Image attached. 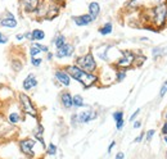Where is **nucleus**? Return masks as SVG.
<instances>
[{
  "label": "nucleus",
  "mask_w": 167,
  "mask_h": 159,
  "mask_svg": "<svg viewBox=\"0 0 167 159\" xmlns=\"http://www.w3.org/2000/svg\"><path fill=\"white\" fill-rule=\"evenodd\" d=\"M66 72L70 75L71 78L76 80L84 86V89H89L98 81V76H95L94 73H88L84 72L82 69H80L77 65H68L66 68Z\"/></svg>",
  "instance_id": "obj_1"
},
{
  "label": "nucleus",
  "mask_w": 167,
  "mask_h": 159,
  "mask_svg": "<svg viewBox=\"0 0 167 159\" xmlns=\"http://www.w3.org/2000/svg\"><path fill=\"white\" fill-rule=\"evenodd\" d=\"M18 104H20V107L24 114L31 115L34 118L38 117V111H36L34 103L31 101L30 96L26 93H18Z\"/></svg>",
  "instance_id": "obj_2"
},
{
  "label": "nucleus",
  "mask_w": 167,
  "mask_h": 159,
  "mask_svg": "<svg viewBox=\"0 0 167 159\" xmlns=\"http://www.w3.org/2000/svg\"><path fill=\"white\" fill-rule=\"evenodd\" d=\"M76 65L80 69H82L84 72H88V73H93L96 69V62L94 57H93V54H86V55L78 57L76 59Z\"/></svg>",
  "instance_id": "obj_3"
},
{
  "label": "nucleus",
  "mask_w": 167,
  "mask_h": 159,
  "mask_svg": "<svg viewBox=\"0 0 167 159\" xmlns=\"http://www.w3.org/2000/svg\"><path fill=\"white\" fill-rule=\"evenodd\" d=\"M36 144V140L34 139H23L18 141V145H20V149L27 158H34L35 153H34V146Z\"/></svg>",
  "instance_id": "obj_4"
},
{
  "label": "nucleus",
  "mask_w": 167,
  "mask_h": 159,
  "mask_svg": "<svg viewBox=\"0 0 167 159\" xmlns=\"http://www.w3.org/2000/svg\"><path fill=\"white\" fill-rule=\"evenodd\" d=\"M42 0H18V4H20V8L22 9L23 13H35L38 10L39 5L41 4Z\"/></svg>",
  "instance_id": "obj_5"
},
{
  "label": "nucleus",
  "mask_w": 167,
  "mask_h": 159,
  "mask_svg": "<svg viewBox=\"0 0 167 159\" xmlns=\"http://www.w3.org/2000/svg\"><path fill=\"white\" fill-rule=\"evenodd\" d=\"M166 17H167V5L166 4H159L153 9V19L157 26H162Z\"/></svg>",
  "instance_id": "obj_6"
},
{
  "label": "nucleus",
  "mask_w": 167,
  "mask_h": 159,
  "mask_svg": "<svg viewBox=\"0 0 167 159\" xmlns=\"http://www.w3.org/2000/svg\"><path fill=\"white\" fill-rule=\"evenodd\" d=\"M135 62V55L131 53V51H123L122 57L117 60L116 65L120 67V68H129V67H131L133 63Z\"/></svg>",
  "instance_id": "obj_7"
},
{
  "label": "nucleus",
  "mask_w": 167,
  "mask_h": 159,
  "mask_svg": "<svg viewBox=\"0 0 167 159\" xmlns=\"http://www.w3.org/2000/svg\"><path fill=\"white\" fill-rule=\"evenodd\" d=\"M75 53V48L71 44H64L62 48L57 49L55 51V57L57 58H70L72 57V54Z\"/></svg>",
  "instance_id": "obj_8"
},
{
  "label": "nucleus",
  "mask_w": 167,
  "mask_h": 159,
  "mask_svg": "<svg viewBox=\"0 0 167 159\" xmlns=\"http://www.w3.org/2000/svg\"><path fill=\"white\" fill-rule=\"evenodd\" d=\"M36 86H38V78H36V76L34 75V73H30V75H27V77L23 80L22 87H23L24 91H31V90H34Z\"/></svg>",
  "instance_id": "obj_9"
},
{
  "label": "nucleus",
  "mask_w": 167,
  "mask_h": 159,
  "mask_svg": "<svg viewBox=\"0 0 167 159\" xmlns=\"http://www.w3.org/2000/svg\"><path fill=\"white\" fill-rule=\"evenodd\" d=\"M55 78H57L63 86H70V83H71V77L66 71H62V69L55 71Z\"/></svg>",
  "instance_id": "obj_10"
},
{
  "label": "nucleus",
  "mask_w": 167,
  "mask_h": 159,
  "mask_svg": "<svg viewBox=\"0 0 167 159\" xmlns=\"http://www.w3.org/2000/svg\"><path fill=\"white\" fill-rule=\"evenodd\" d=\"M95 117H96V114L94 112H91V111H84L80 114H76V118H77V121L80 122V123H88V122L94 119Z\"/></svg>",
  "instance_id": "obj_11"
},
{
  "label": "nucleus",
  "mask_w": 167,
  "mask_h": 159,
  "mask_svg": "<svg viewBox=\"0 0 167 159\" xmlns=\"http://www.w3.org/2000/svg\"><path fill=\"white\" fill-rule=\"evenodd\" d=\"M73 22H75L76 26L78 27H84V26H88L89 23L93 22V18L90 17V14H82V16H77V17H73L72 18Z\"/></svg>",
  "instance_id": "obj_12"
},
{
  "label": "nucleus",
  "mask_w": 167,
  "mask_h": 159,
  "mask_svg": "<svg viewBox=\"0 0 167 159\" xmlns=\"http://www.w3.org/2000/svg\"><path fill=\"white\" fill-rule=\"evenodd\" d=\"M60 101H62V105H63L66 109H71L73 107L72 95L68 93V91H64V93L60 94Z\"/></svg>",
  "instance_id": "obj_13"
},
{
  "label": "nucleus",
  "mask_w": 167,
  "mask_h": 159,
  "mask_svg": "<svg viewBox=\"0 0 167 159\" xmlns=\"http://www.w3.org/2000/svg\"><path fill=\"white\" fill-rule=\"evenodd\" d=\"M21 121H22V115L20 114V112H17V111L12 112L7 115V122L12 126H17Z\"/></svg>",
  "instance_id": "obj_14"
},
{
  "label": "nucleus",
  "mask_w": 167,
  "mask_h": 159,
  "mask_svg": "<svg viewBox=\"0 0 167 159\" xmlns=\"http://www.w3.org/2000/svg\"><path fill=\"white\" fill-rule=\"evenodd\" d=\"M0 26L4 28H16L18 27V21L16 18H0Z\"/></svg>",
  "instance_id": "obj_15"
},
{
  "label": "nucleus",
  "mask_w": 167,
  "mask_h": 159,
  "mask_svg": "<svg viewBox=\"0 0 167 159\" xmlns=\"http://www.w3.org/2000/svg\"><path fill=\"white\" fill-rule=\"evenodd\" d=\"M99 13H100V5H99V3L91 2V3L89 4V14H90V17L93 18V21L96 19L98 16H99Z\"/></svg>",
  "instance_id": "obj_16"
},
{
  "label": "nucleus",
  "mask_w": 167,
  "mask_h": 159,
  "mask_svg": "<svg viewBox=\"0 0 167 159\" xmlns=\"http://www.w3.org/2000/svg\"><path fill=\"white\" fill-rule=\"evenodd\" d=\"M44 39H45V32L42 31V30L36 28L34 31H31V41L32 42H39Z\"/></svg>",
  "instance_id": "obj_17"
},
{
  "label": "nucleus",
  "mask_w": 167,
  "mask_h": 159,
  "mask_svg": "<svg viewBox=\"0 0 167 159\" xmlns=\"http://www.w3.org/2000/svg\"><path fill=\"white\" fill-rule=\"evenodd\" d=\"M42 133H44V128H42L41 125H38V127H36V130L34 131L35 139L38 140V141H40L42 146H45V144H44V139H42Z\"/></svg>",
  "instance_id": "obj_18"
},
{
  "label": "nucleus",
  "mask_w": 167,
  "mask_h": 159,
  "mask_svg": "<svg viewBox=\"0 0 167 159\" xmlns=\"http://www.w3.org/2000/svg\"><path fill=\"white\" fill-rule=\"evenodd\" d=\"M112 30H113L112 23H106L104 26H102L100 28H99V34L103 35V36H106V35H109L111 32H112Z\"/></svg>",
  "instance_id": "obj_19"
},
{
  "label": "nucleus",
  "mask_w": 167,
  "mask_h": 159,
  "mask_svg": "<svg viewBox=\"0 0 167 159\" xmlns=\"http://www.w3.org/2000/svg\"><path fill=\"white\" fill-rule=\"evenodd\" d=\"M64 44H67V40H66V37L63 35H58L57 37L54 39V45H55V49H59V48H62Z\"/></svg>",
  "instance_id": "obj_20"
},
{
  "label": "nucleus",
  "mask_w": 167,
  "mask_h": 159,
  "mask_svg": "<svg viewBox=\"0 0 167 159\" xmlns=\"http://www.w3.org/2000/svg\"><path fill=\"white\" fill-rule=\"evenodd\" d=\"M40 53H41V50L38 48L36 42H32V44L30 45V55H31V58H36Z\"/></svg>",
  "instance_id": "obj_21"
},
{
  "label": "nucleus",
  "mask_w": 167,
  "mask_h": 159,
  "mask_svg": "<svg viewBox=\"0 0 167 159\" xmlns=\"http://www.w3.org/2000/svg\"><path fill=\"white\" fill-rule=\"evenodd\" d=\"M72 103H73V105L77 107V108H81L84 105V99H82V96L81 95H75V96H72Z\"/></svg>",
  "instance_id": "obj_22"
},
{
  "label": "nucleus",
  "mask_w": 167,
  "mask_h": 159,
  "mask_svg": "<svg viewBox=\"0 0 167 159\" xmlns=\"http://www.w3.org/2000/svg\"><path fill=\"white\" fill-rule=\"evenodd\" d=\"M46 153H48L49 155H55V154H57V146H55L54 144H52V143H50V144L48 145Z\"/></svg>",
  "instance_id": "obj_23"
},
{
  "label": "nucleus",
  "mask_w": 167,
  "mask_h": 159,
  "mask_svg": "<svg viewBox=\"0 0 167 159\" xmlns=\"http://www.w3.org/2000/svg\"><path fill=\"white\" fill-rule=\"evenodd\" d=\"M113 119H114L116 122H118V121L123 119V112H122V111H117V112H114V113H113Z\"/></svg>",
  "instance_id": "obj_24"
},
{
  "label": "nucleus",
  "mask_w": 167,
  "mask_h": 159,
  "mask_svg": "<svg viewBox=\"0 0 167 159\" xmlns=\"http://www.w3.org/2000/svg\"><path fill=\"white\" fill-rule=\"evenodd\" d=\"M41 63H42L41 58H31V64H32L34 67H40Z\"/></svg>",
  "instance_id": "obj_25"
},
{
  "label": "nucleus",
  "mask_w": 167,
  "mask_h": 159,
  "mask_svg": "<svg viewBox=\"0 0 167 159\" xmlns=\"http://www.w3.org/2000/svg\"><path fill=\"white\" fill-rule=\"evenodd\" d=\"M116 77H117V81H122V80H125V77H126V72L125 71H118L117 72V75H116Z\"/></svg>",
  "instance_id": "obj_26"
},
{
  "label": "nucleus",
  "mask_w": 167,
  "mask_h": 159,
  "mask_svg": "<svg viewBox=\"0 0 167 159\" xmlns=\"http://www.w3.org/2000/svg\"><path fill=\"white\" fill-rule=\"evenodd\" d=\"M8 37H7V36H5L2 31H0V45H4V44H7V42H8Z\"/></svg>",
  "instance_id": "obj_27"
},
{
  "label": "nucleus",
  "mask_w": 167,
  "mask_h": 159,
  "mask_svg": "<svg viewBox=\"0 0 167 159\" xmlns=\"http://www.w3.org/2000/svg\"><path fill=\"white\" fill-rule=\"evenodd\" d=\"M167 93V81L163 83V86H162V89H161V91H159V95L161 96H163L165 94Z\"/></svg>",
  "instance_id": "obj_28"
},
{
  "label": "nucleus",
  "mask_w": 167,
  "mask_h": 159,
  "mask_svg": "<svg viewBox=\"0 0 167 159\" xmlns=\"http://www.w3.org/2000/svg\"><path fill=\"white\" fill-rule=\"evenodd\" d=\"M153 135H154V130H149V131L147 132V140H148V141H151Z\"/></svg>",
  "instance_id": "obj_29"
},
{
  "label": "nucleus",
  "mask_w": 167,
  "mask_h": 159,
  "mask_svg": "<svg viewBox=\"0 0 167 159\" xmlns=\"http://www.w3.org/2000/svg\"><path fill=\"white\" fill-rule=\"evenodd\" d=\"M123 125H125V122H123V119H121V121H118V122H116V127H117V130H122Z\"/></svg>",
  "instance_id": "obj_30"
},
{
  "label": "nucleus",
  "mask_w": 167,
  "mask_h": 159,
  "mask_svg": "<svg viewBox=\"0 0 167 159\" xmlns=\"http://www.w3.org/2000/svg\"><path fill=\"white\" fill-rule=\"evenodd\" d=\"M139 113H140V109H136V111H135V113L131 115V117H130V121H131V122L135 121V118L138 117V114H139Z\"/></svg>",
  "instance_id": "obj_31"
},
{
  "label": "nucleus",
  "mask_w": 167,
  "mask_h": 159,
  "mask_svg": "<svg viewBox=\"0 0 167 159\" xmlns=\"http://www.w3.org/2000/svg\"><path fill=\"white\" fill-rule=\"evenodd\" d=\"M23 39H24L23 34H17V35H16V40H18V41H22Z\"/></svg>",
  "instance_id": "obj_32"
},
{
  "label": "nucleus",
  "mask_w": 167,
  "mask_h": 159,
  "mask_svg": "<svg viewBox=\"0 0 167 159\" xmlns=\"http://www.w3.org/2000/svg\"><path fill=\"white\" fill-rule=\"evenodd\" d=\"M123 158H125V154H123L122 151L117 153V155H116V159H123Z\"/></svg>",
  "instance_id": "obj_33"
},
{
  "label": "nucleus",
  "mask_w": 167,
  "mask_h": 159,
  "mask_svg": "<svg viewBox=\"0 0 167 159\" xmlns=\"http://www.w3.org/2000/svg\"><path fill=\"white\" fill-rule=\"evenodd\" d=\"M143 137H144V133H141V135H140V136H138L136 139H135V143H140V141H141V140H143Z\"/></svg>",
  "instance_id": "obj_34"
},
{
  "label": "nucleus",
  "mask_w": 167,
  "mask_h": 159,
  "mask_svg": "<svg viewBox=\"0 0 167 159\" xmlns=\"http://www.w3.org/2000/svg\"><path fill=\"white\" fill-rule=\"evenodd\" d=\"M23 36H24V39H27V40H30V41H31V32H26V34H23Z\"/></svg>",
  "instance_id": "obj_35"
},
{
  "label": "nucleus",
  "mask_w": 167,
  "mask_h": 159,
  "mask_svg": "<svg viewBox=\"0 0 167 159\" xmlns=\"http://www.w3.org/2000/svg\"><path fill=\"white\" fill-rule=\"evenodd\" d=\"M116 145V143L114 141H112V143H111V145H109V148H108V153H111V151H112V148H113V146Z\"/></svg>",
  "instance_id": "obj_36"
},
{
  "label": "nucleus",
  "mask_w": 167,
  "mask_h": 159,
  "mask_svg": "<svg viewBox=\"0 0 167 159\" xmlns=\"http://www.w3.org/2000/svg\"><path fill=\"white\" fill-rule=\"evenodd\" d=\"M140 125H141L140 122H139V121H136V122H135V123H134V128H139V127H140Z\"/></svg>",
  "instance_id": "obj_37"
},
{
  "label": "nucleus",
  "mask_w": 167,
  "mask_h": 159,
  "mask_svg": "<svg viewBox=\"0 0 167 159\" xmlns=\"http://www.w3.org/2000/svg\"><path fill=\"white\" fill-rule=\"evenodd\" d=\"M53 59V54L52 53H48V60H52Z\"/></svg>",
  "instance_id": "obj_38"
},
{
  "label": "nucleus",
  "mask_w": 167,
  "mask_h": 159,
  "mask_svg": "<svg viewBox=\"0 0 167 159\" xmlns=\"http://www.w3.org/2000/svg\"><path fill=\"white\" fill-rule=\"evenodd\" d=\"M162 130H163V132H165V133H167V123L163 126V128H162Z\"/></svg>",
  "instance_id": "obj_39"
},
{
  "label": "nucleus",
  "mask_w": 167,
  "mask_h": 159,
  "mask_svg": "<svg viewBox=\"0 0 167 159\" xmlns=\"http://www.w3.org/2000/svg\"><path fill=\"white\" fill-rule=\"evenodd\" d=\"M50 2H53V3H59V2H62V0H50Z\"/></svg>",
  "instance_id": "obj_40"
},
{
  "label": "nucleus",
  "mask_w": 167,
  "mask_h": 159,
  "mask_svg": "<svg viewBox=\"0 0 167 159\" xmlns=\"http://www.w3.org/2000/svg\"><path fill=\"white\" fill-rule=\"evenodd\" d=\"M156 2H159V3H161V2H165V0H156Z\"/></svg>",
  "instance_id": "obj_41"
},
{
  "label": "nucleus",
  "mask_w": 167,
  "mask_h": 159,
  "mask_svg": "<svg viewBox=\"0 0 167 159\" xmlns=\"http://www.w3.org/2000/svg\"><path fill=\"white\" fill-rule=\"evenodd\" d=\"M165 141H166V144H167V137H165Z\"/></svg>",
  "instance_id": "obj_42"
}]
</instances>
